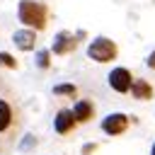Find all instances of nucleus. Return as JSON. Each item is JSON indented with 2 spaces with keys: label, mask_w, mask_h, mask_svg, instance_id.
Masks as SVG:
<instances>
[{
  "label": "nucleus",
  "mask_w": 155,
  "mask_h": 155,
  "mask_svg": "<svg viewBox=\"0 0 155 155\" xmlns=\"http://www.w3.org/2000/svg\"><path fill=\"white\" fill-rule=\"evenodd\" d=\"M131 97L138 99V102H150V99L155 97V87H153L148 80L136 78V80H133V87H131Z\"/></svg>",
  "instance_id": "nucleus-9"
},
{
  "label": "nucleus",
  "mask_w": 155,
  "mask_h": 155,
  "mask_svg": "<svg viewBox=\"0 0 155 155\" xmlns=\"http://www.w3.org/2000/svg\"><path fill=\"white\" fill-rule=\"evenodd\" d=\"M97 148H99L97 143H87V145H82V155H92Z\"/></svg>",
  "instance_id": "nucleus-14"
},
{
  "label": "nucleus",
  "mask_w": 155,
  "mask_h": 155,
  "mask_svg": "<svg viewBox=\"0 0 155 155\" xmlns=\"http://www.w3.org/2000/svg\"><path fill=\"white\" fill-rule=\"evenodd\" d=\"M133 73L126 68V65H114L107 75V82L109 87L116 92V94H131V87H133Z\"/></svg>",
  "instance_id": "nucleus-4"
},
{
  "label": "nucleus",
  "mask_w": 155,
  "mask_h": 155,
  "mask_svg": "<svg viewBox=\"0 0 155 155\" xmlns=\"http://www.w3.org/2000/svg\"><path fill=\"white\" fill-rule=\"evenodd\" d=\"M53 94L56 97H70V99H75L78 97V87L73 82H58V85H53Z\"/></svg>",
  "instance_id": "nucleus-11"
},
{
  "label": "nucleus",
  "mask_w": 155,
  "mask_h": 155,
  "mask_svg": "<svg viewBox=\"0 0 155 155\" xmlns=\"http://www.w3.org/2000/svg\"><path fill=\"white\" fill-rule=\"evenodd\" d=\"M48 5L41 0H19L17 2V19L22 22V27L34 29V31H44L48 27Z\"/></svg>",
  "instance_id": "nucleus-1"
},
{
  "label": "nucleus",
  "mask_w": 155,
  "mask_h": 155,
  "mask_svg": "<svg viewBox=\"0 0 155 155\" xmlns=\"http://www.w3.org/2000/svg\"><path fill=\"white\" fill-rule=\"evenodd\" d=\"M12 124H15V109L5 97H0V133H7Z\"/></svg>",
  "instance_id": "nucleus-10"
},
{
  "label": "nucleus",
  "mask_w": 155,
  "mask_h": 155,
  "mask_svg": "<svg viewBox=\"0 0 155 155\" xmlns=\"http://www.w3.org/2000/svg\"><path fill=\"white\" fill-rule=\"evenodd\" d=\"M150 155H155V143H153V145H150Z\"/></svg>",
  "instance_id": "nucleus-16"
},
{
  "label": "nucleus",
  "mask_w": 155,
  "mask_h": 155,
  "mask_svg": "<svg viewBox=\"0 0 155 155\" xmlns=\"http://www.w3.org/2000/svg\"><path fill=\"white\" fill-rule=\"evenodd\" d=\"M0 65L7 68V70H17V68H19L17 58H15L12 53H7V51H0Z\"/></svg>",
  "instance_id": "nucleus-13"
},
{
  "label": "nucleus",
  "mask_w": 155,
  "mask_h": 155,
  "mask_svg": "<svg viewBox=\"0 0 155 155\" xmlns=\"http://www.w3.org/2000/svg\"><path fill=\"white\" fill-rule=\"evenodd\" d=\"M87 58L94 63H114L119 58V44L109 36H94L87 44Z\"/></svg>",
  "instance_id": "nucleus-2"
},
{
  "label": "nucleus",
  "mask_w": 155,
  "mask_h": 155,
  "mask_svg": "<svg viewBox=\"0 0 155 155\" xmlns=\"http://www.w3.org/2000/svg\"><path fill=\"white\" fill-rule=\"evenodd\" d=\"M51 48H41V51H36V65L41 68V70H46V68H51Z\"/></svg>",
  "instance_id": "nucleus-12"
},
{
  "label": "nucleus",
  "mask_w": 155,
  "mask_h": 155,
  "mask_svg": "<svg viewBox=\"0 0 155 155\" xmlns=\"http://www.w3.org/2000/svg\"><path fill=\"white\" fill-rule=\"evenodd\" d=\"M131 124H133V116H128L124 111H111V114H107L102 119V133H107L111 138L114 136H124L131 128Z\"/></svg>",
  "instance_id": "nucleus-5"
},
{
  "label": "nucleus",
  "mask_w": 155,
  "mask_h": 155,
  "mask_svg": "<svg viewBox=\"0 0 155 155\" xmlns=\"http://www.w3.org/2000/svg\"><path fill=\"white\" fill-rule=\"evenodd\" d=\"M87 34L80 29V31H68V29H63V31H58L56 36H53V44H51V53L53 56H68V53H73L75 48H78V44L85 39Z\"/></svg>",
  "instance_id": "nucleus-3"
},
{
  "label": "nucleus",
  "mask_w": 155,
  "mask_h": 155,
  "mask_svg": "<svg viewBox=\"0 0 155 155\" xmlns=\"http://www.w3.org/2000/svg\"><path fill=\"white\" fill-rule=\"evenodd\" d=\"M145 65H148L150 70H155V51H153V53L148 56V61H145Z\"/></svg>",
  "instance_id": "nucleus-15"
},
{
  "label": "nucleus",
  "mask_w": 155,
  "mask_h": 155,
  "mask_svg": "<svg viewBox=\"0 0 155 155\" xmlns=\"http://www.w3.org/2000/svg\"><path fill=\"white\" fill-rule=\"evenodd\" d=\"M75 126H78V121H75L73 109H65V107H63V109L56 111V116H53V131H56L58 136H68V133H73Z\"/></svg>",
  "instance_id": "nucleus-6"
},
{
  "label": "nucleus",
  "mask_w": 155,
  "mask_h": 155,
  "mask_svg": "<svg viewBox=\"0 0 155 155\" xmlns=\"http://www.w3.org/2000/svg\"><path fill=\"white\" fill-rule=\"evenodd\" d=\"M12 44H15L19 51H34V48H36V31L22 27V29H17V31L12 34Z\"/></svg>",
  "instance_id": "nucleus-8"
},
{
  "label": "nucleus",
  "mask_w": 155,
  "mask_h": 155,
  "mask_svg": "<svg viewBox=\"0 0 155 155\" xmlns=\"http://www.w3.org/2000/svg\"><path fill=\"white\" fill-rule=\"evenodd\" d=\"M73 114H75V121H78V124H90V121L97 116V107H94L92 99L82 97V99H75Z\"/></svg>",
  "instance_id": "nucleus-7"
}]
</instances>
